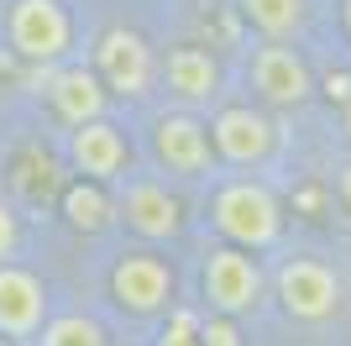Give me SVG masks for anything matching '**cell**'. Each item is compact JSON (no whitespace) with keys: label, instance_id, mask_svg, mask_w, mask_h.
Returning a JSON list of instances; mask_svg holds the SVG:
<instances>
[{"label":"cell","instance_id":"ffe728a7","mask_svg":"<svg viewBox=\"0 0 351 346\" xmlns=\"http://www.w3.org/2000/svg\"><path fill=\"white\" fill-rule=\"evenodd\" d=\"M21 252V216L11 200H0V262H16Z\"/></svg>","mask_w":351,"mask_h":346},{"label":"cell","instance_id":"ac0fdd59","mask_svg":"<svg viewBox=\"0 0 351 346\" xmlns=\"http://www.w3.org/2000/svg\"><path fill=\"white\" fill-rule=\"evenodd\" d=\"M199 346H241L236 320H231V315H215V310H205V320H199Z\"/></svg>","mask_w":351,"mask_h":346},{"label":"cell","instance_id":"8fae6325","mask_svg":"<svg viewBox=\"0 0 351 346\" xmlns=\"http://www.w3.org/2000/svg\"><path fill=\"white\" fill-rule=\"evenodd\" d=\"M158 79L162 89L173 95V105L184 111H205V105L220 100V84H226V73H220V58L199 43H178L158 58Z\"/></svg>","mask_w":351,"mask_h":346},{"label":"cell","instance_id":"9c48e42d","mask_svg":"<svg viewBox=\"0 0 351 346\" xmlns=\"http://www.w3.org/2000/svg\"><path fill=\"white\" fill-rule=\"evenodd\" d=\"M273 294H278L283 315L304 320V325H320L341 310V278L320 257H289L273 278Z\"/></svg>","mask_w":351,"mask_h":346},{"label":"cell","instance_id":"2e32d148","mask_svg":"<svg viewBox=\"0 0 351 346\" xmlns=\"http://www.w3.org/2000/svg\"><path fill=\"white\" fill-rule=\"evenodd\" d=\"M236 11L267 43H293L309 27V0H236Z\"/></svg>","mask_w":351,"mask_h":346},{"label":"cell","instance_id":"5bb4252c","mask_svg":"<svg viewBox=\"0 0 351 346\" xmlns=\"http://www.w3.org/2000/svg\"><path fill=\"white\" fill-rule=\"evenodd\" d=\"M47 310H53V294H47L43 278L21 262H0V336L32 341L43 331Z\"/></svg>","mask_w":351,"mask_h":346},{"label":"cell","instance_id":"5b68a950","mask_svg":"<svg viewBox=\"0 0 351 346\" xmlns=\"http://www.w3.org/2000/svg\"><path fill=\"white\" fill-rule=\"evenodd\" d=\"M210 147H215V163L226 168H263L278 152V126L267 105H215L210 111Z\"/></svg>","mask_w":351,"mask_h":346},{"label":"cell","instance_id":"7402d4cb","mask_svg":"<svg viewBox=\"0 0 351 346\" xmlns=\"http://www.w3.org/2000/svg\"><path fill=\"white\" fill-rule=\"evenodd\" d=\"M336 194H341V205L351 210V163H341V168H336Z\"/></svg>","mask_w":351,"mask_h":346},{"label":"cell","instance_id":"277c9868","mask_svg":"<svg viewBox=\"0 0 351 346\" xmlns=\"http://www.w3.org/2000/svg\"><path fill=\"white\" fill-rule=\"evenodd\" d=\"M116 220L142 242H178L184 236V200L168 173H121L116 184Z\"/></svg>","mask_w":351,"mask_h":346},{"label":"cell","instance_id":"7a4b0ae2","mask_svg":"<svg viewBox=\"0 0 351 346\" xmlns=\"http://www.w3.org/2000/svg\"><path fill=\"white\" fill-rule=\"evenodd\" d=\"M5 53L27 69H53L73 53V16L63 0H5Z\"/></svg>","mask_w":351,"mask_h":346},{"label":"cell","instance_id":"44dd1931","mask_svg":"<svg viewBox=\"0 0 351 346\" xmlns=\"http://www.w3.org/2000/svg\"><path fill=\"white\" fill-rule=\"evenodd\" d=\"M315 95H325V100H351V73H325V79H315Z\"/></svg>","mask_w":351,"mask_h":346},{"label":"cell","instance_id":"d6986e66","mask_svg":"<svg viewBox=\"0 0 351 346\" xmlns=\"http://www.w3.org/2000/svg\"><path fill=\"white\" fill-rule=\"evenodd\" d=\"M158 346H199V315L173 310V315H168V331H162Z\"/></svg>","mask_w":351,"mask_h":346},{"label":"cell","instance_id":"3957f363","mask_svg":"<svg viewBox=\"0 0 351 346\" xmlns=\"http://www.w3.org/2000/svg\"><path fill=\"white\" fill-rule=\"evenodd\" d=\"M263 294H267V273L257 262V252H247L236 242H220L205 252V262H199V299H205V310L241 320L263 304Z\"/></svg>","mask_w":351,"mask_h":346},{"label":"cell","instance_id":"6da1fadb","mask_svg":"<svg viewBox=\"0 0 351 346\" xmlns=\"http://www.w3.org/2000/svg\"><path fill=\"white\" fill-rule=\"evenodd\" d=\"M210 226L220 231V242L267 252L283 242V205L263 178H226L210 194Z\"/></svg>","mask_w":351,"mask_h":346},{"label":"cell","instance_id":"52a82bcc","mask_svg":"<svg viewBox=\"0 0 351 346\" xmlns=\"http://www.w3.org/2000/svg\"><path fill=\"white\" fill-rule=\"evenodd\" d=\"M147 147H152V163L168 178H205L215 168V147H210V121H199L194 111H162L147 131Z\"/></svg>","mask_w":351,"mask_h":346},{"label":"cell","instance_id":"603a6c76","mask_svg":"<svg viewBox=\"0 0 351 346\" xmlns=\"http://www.w3.org/2000/svg\"><path fill=\"white\" fill-rule=\"evenodd\" d=\"M341 27H346V37H351V0H341Z\"/></svg>","mask_w":351,"mask_h":346},{"label":"cell","instance_id":"e0dca14e","mask_svg":"<svg viewBox=\"0 0 351 346\" xmlns=\"http://www.w3.org/2000/svg\"><path fill=\"white\" fill-rule=\"evenodd\" d=\"M32 346H110V336L95 315H47Z\"/></svg>","mask_w":351,"mask_h":346},{"label":"cell","instance_id":"7c38bea8","mask_svg":"<svg viewBox=\"0 0 351 346\" xmlns=\"http://www.w3.org/2000/svg\"><path fill=\"white\" fill-rule=\"evenodd\" d=\"M126 163H132V142H126V131H121L116 121L95 115V121L69 126V168L79 173V178L116 184L121 173H126Z\"/></svg>","mask_w":351,"mask_h":346},{"label":"cell","instance_id":"8992f818","mask_svg":"<svg viewBox=\"0 0 351 346\" xmlns=\"http://www.w3.org/2000/svg\"><path fill=\"white\" fill-rule=\"evenodd\" d=\"M247 84H252V100L267 105V111H299V105L315 100V73H309L304 53L289 43H267V37L247 58Z\"/></svg>","mask_w":351,"mask_h":346},{"label":"cell","instance_id":"cb8c5ba5","mask_svg":"<svg viewBox=\"0 0 351 346\" xmlns=\"http://www.w3.org/2000/svg\"><path fill=\"white\" fill-rule=\"evenodd\" d=\"M341 131H346V147H351V100H346V115H341Z\"/></svg>","mask_w":351,"mask_h":346},{"label":"cell","instance_id":"ba28073f","mask_svg":"<svg viewBox=\"0 0 351 346\" xmlns=\"http://www.w3.org/2000/svg\"><path fill=\"white\" fill-rule=\"evenodd\" d=\"M95 73H100V84L121 100H142L147 89L158 84V53L147 43L142 32L132 27H110L95 37Z\"/></svg>","mask_w":351,"mask_h":346},{"label":"cell","instance_id":"d4e9b609","mask_svg":"<svg viewBox=\"0 0 351 346\" xmlns=\"http://www.w3.org/2000/svg\"><path fill=\"white\" fill-rule=\"evenodd\" d=\"M0 346H16V341H11V336H0Z\"/></svg>","mask_w":351,"mask_h":346},{"label":"cell","instance_id":"9a60e30c","mask_svg":"<svg viewBox=\"0 0 351 346\" xmlns=\"http://www.w3.org/2000/svg\"><path fill=\"white\" fill-rule=\"evenodd\" d=\"M63 220L84 236H100V231L116 226V189L95 184V178H73L63 189Z\"/></svg>","mask_w":351,"mask_h":346},{"label":"cell","instance_id":"30bf717a","mask_svg":"<svg viewBox=\"0 0 351 346\" xmlns=\"http://www.w3.org/2000/svg\"><path fill=\"white\" fill-rule=\"evenodd\" d=\"M173 268L158 252H126L110 268V299L126 310V315H168L173 310Z\"/></svg>","mask_w":351,"mask_h":346},{"label":"cell","instance_id":"4fadbf2b","mask_svg":"<svg viewBox=\"0 0 351 346\" xmlns=\"http://www.w3.org/2000/svg\"><path fill=\"white\" fill-rule=\"evenodd\" d=\"M37 79H43V95H47V105H53V115H58L63 126H79V121L105 115L110 89L100 84L95 63H69V58H63L53 69H37Z\"/></svg>","mask_w":351,"mask_h":346}]
</instances>
